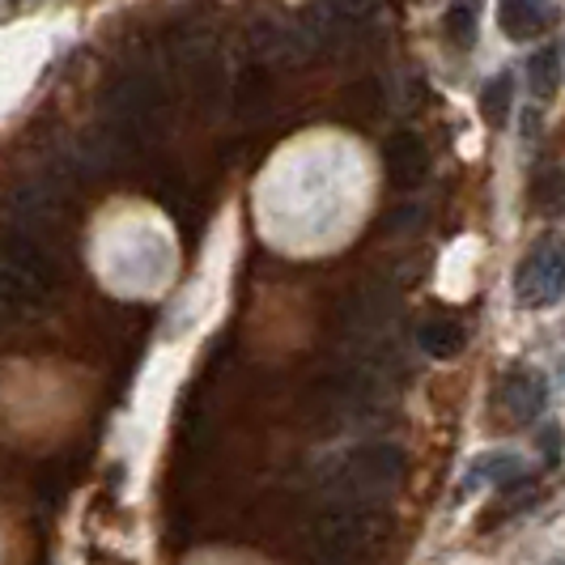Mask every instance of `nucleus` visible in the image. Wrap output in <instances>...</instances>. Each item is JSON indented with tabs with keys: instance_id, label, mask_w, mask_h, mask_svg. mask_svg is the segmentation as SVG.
<instances>
[{
	"instance_id": "obj_8",
	"label": "nucleus",
	"mask_w": 565,
	"mask_h": 565,
	"mask_svg": "<svg viewBox=\"0 0 565 565\" xmlns=\"http://www.w3.org/2000/svg\"><path fill=\"white\" fill-rule=\"evenodd\" d=\"M463 340L468 337H463V328L455 319H425L422 328H417V344L434 362H451L455 353L463 349Z\"/></svg>"
},
{
	"instance_id": "obj_2",
	"label": "nucleus",
	"mask_w": 565,
	"mask_h": 565,
	"mask_svg": "<svg viewBox=\"0 0 565 565\" xmlns=\"http://www.w3.org/2000/svg\"><path fill=\"white\" fill-rule=\"evenodd\" d=\"M565 294V234H544L514 268V298L527 311L557 307Z\"/></svg>"
},
{
	"instance_id": "obj_12",
	"label": "nucleus",
	"mask_w": 565,
	"mask_h": 565,
	"mask_svg": "<svg viewBox=\"0 0 565 565\" xmlns=\"http://www.w3.org/2000/svg\"><path fill=\"white\" fill-rule=\"evenodd\" d=\"M532 196H536L540 213H565V170H544L536 179V188H532Z\"/></svg>"
},
{
	"instance_id": "obj_7",
	"label": "nucleus",
	"mask_w": 565,
	"mask_h": 565,
	"mask_svg": "<svg viewBox=\"0 0 565 565\" xmlns=\"http://www.w3.org/2000/svg\"><path fill=\"white\" fill-rule=\"evenodd\" d=\"M404 472V455L396 447H366L353 455V481L362 489H387Z\"/></svg>"
},
{
	"instance_id": "obj_10",
	"label": "nucleus",
	"mask_w": 565,
	"mask_h": 565,
	"mask_svg": "<svg viewBox=\"0 0 565 565\" xmlns=\"http://www.w3.org/2000/svg\"><path fill=\"white\" fill-rule=\"evenodd\" d=\"M557 85H562V52L557 47H540L536 56L527 60V89H532V98L548 103L557 94Z\"/></svg>"
},
{
	"instance_id": "obj_1",
	"label": "nucleus",
	"mask_w": 565,
	"mask_h": 565,
	"mask_svg": "<svg viewBox=\"0 0 565 565\" xmlns=\"http://www.w3.org/2000/svg\"><path fill=\"white\" fill-rule=\"evenodd\" d=\"M52 289V259L30 238H0V311L30 315L47 302Z\"/></svg>"
},
{
	"instance_id": "obj_5",
	"label": "nucleus",
	"mask_w": 565,
	"mask_h": 565,
	"mask_svg": "<svg viewBox=\"0 0 565 565\" xmlns=\"http://www.w3.org/2000/svg\"><path fill=\"white\" fill-rule=\"evenodd\" d=\"M383 158H387V174L396 188H417L429 170V153L417 132H396L383 149Z\"/></svg>"
},
{
	"instance_id": "obj_9",
	"label": "nucleus",
	"mask_w": 565,
	"mask_h": 565,
	"mask_svg": "<svg viewBox=\"0 0 565 565\" xmlns=\"http://www.w3.org/2000/svg\"><path fill=\"white\" fill-rule=\"evenodd\" d=\"M481 13H484V0H451L447 13H443V30L451 39L455 47H472L477 43V30H481Z\"/></svg>"
},
{
	"instance_id": "obj_6",
	"label": "nucleus",
	"mask_w": 565,
	"mask_h": 565,
	"mask_svg": "<svg viewBox=\"0 0 565 565\" xmlns=\"http://www.w3.org/2000/svg\"><path fill=\"white\" fill-rule=\"evenodd\" d=\"M523 481H527V463H523L519 455L489 451V455H477V459H472L468 477H463V484H459V498H463V493H472L477 484H498V489H510V484H523Z\"/></svg>"
},
{
	"instance_id": "obj_4",
	"label": "nucleus",
	"mask_w": 565,
	"mask_h": 565,
	"mask_svg": "<svg viewBox=\"0 0 565 565\" xmlns=\"http://www.w3.org/2000/svg\"><path fill=\"white\" fill-rule=\"evenodd\" d=\"M553 0H498V26L510 43H527L553 26Z\"/></svg>"
},
{
	"instance_id": "obj_11",
	"label": "nucleus",
	"mask_w": 565,
	"mask_h": 565,
	"mask_svg": "<svg viewBox=\"0 0 565 565\" xmlns=\"http://www.w3.org/2000/svg\"><path fill=\"white\" fill-rule=\"evenodd\" d=\"M510 107H514V73H498L489 77L481 89V115L489 128H502L510 119Z\"/></svg>"
},
{
	"instance_id": "obj_13",
	"label": "nucleus",
	"mask_w": 565,
	"mask_h": 565,
	"mask_svg": "<svg viewBox=\"0 0 565 565\" xmlns=\"http://www.w3.org/2000/svg\"><path fill=\"white\" fill-rule=\"evenodd\" d=\"M544 451L548 459H557V429H544Z\"/></svg>"
},
{
	"instance_id": "obj_3",
	"label": "nucleus",
	"mask_w": 565,
	"mask_h": 565,
	"mask_svg": "<svg viewBox=\"0 0 565 565\" xmlns=\"http://www.w3.org/2000/svg\"><path fill=\"white\" fill-rule=\"evenodd\" d=\"M502 404H507L510 422H536L548 404V379L540 370H510L502 383Z\"/></svg>"
}]
</instances>
